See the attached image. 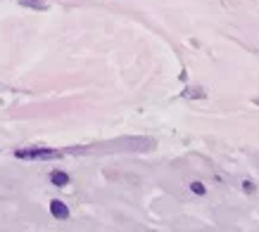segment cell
Masks as SVG:
<instances>
[{"mask_svg":"<svg viewBox=\"0 0 259 232\" xmlns=\"http://www.w3.org/2000/svg\"><path fill=\"white\" fill-rule=\"evenodd\" d=\"M17 159H26V161H48V159H60L57 149H46V147H31V149H19L15 152Z\"/></svg>","mask_w":259,"mask_h":232,"instance_id":"cell-1","label":"cell"},{"mask_svg":"<svg viewBox=\"0 0 259 232\" xmlns=\"http://www.w3.org/2000/svg\"><path fill=\"white\" fill-rule=\"evenodd\" d=\"M190 190H193L195 194H204V185H202V183H193V185H190Z\"/></svg>","mask_w":259,"mask_h":232,"instance_id":"cell-4","label":"cell"},{"mask_svg":"<svg viewBox=\"0 0 259 232\" xmlns=\"http://www.w3.org/2000/svg\"><path fill=\"white\" fill-rule=\"evenodd\" d=\"M50 180H53V185L62 187V185H67V183H69V176H67V173H62V170H53V173H50Z\"/></svg>","mask_w":259,"mask_h":232,"instance_id":"cell-3","label":"cell"},{"mask_svg":"<svg viewBox=\"0 0 259 232\" xmlns=\"http://www.w3.org/2000/svg\"><path fill=\"white\" fill-rule=\"evenodd\" d=\"M50 213H53L55 218H60V220H67V218H69V209H67L60 199L50 201Z\"/></svg>","mask_w":259,"mask_h":232,"instance_id":"cell-2","label":"cell"},{"mask_svg":"<svg viewBox=\"0 0 259 232\" xmlns=\"http://www.w3.org/2000/svg\"><path fill=\"white\" fill-rule=\"evenodd\" d=\"M257 104H259V100H257Z\"/></svg>","mask_w":259,"mask_h":232,"instance_id":"cell-5","label":"cell"}]
</instances>
